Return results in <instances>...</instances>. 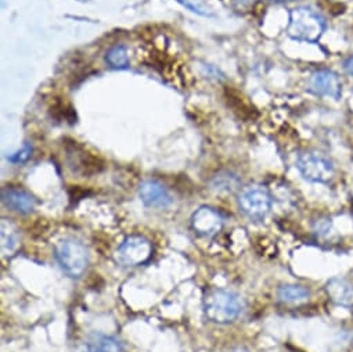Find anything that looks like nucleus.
Instances as JSON below:
<instances>
[{"instance_id":"obj_1","label":"nucleus","mask_w":353,"mask_h":352,"mask_svg":"<svg viewBox=\"0 0 353 352\" xmlns=\"http://www.w3.org/2000/svg\"><path fill=\"white\" fill-rule=\"evenodd\" d=\"M243 309L241 297L230 290L214 289L204 298V313L212 323L229 324L241 315Z\"/></svg>"},{"instance_id":"obj_2","label":"nucleus","mask_w":353,"mask_h":352,"mask_svg":"<svg viewBox=\"0 0 353 352\" xmlns=\"http://www.w3.org/2000/svg\"><path fill=\"white\" fill-rule=\"evenodd\" d=\"M325 20L317 12L307 8H296L290 12L288 35L298 42L316 43L325 31Z\"/></svg>"},{"instance_id":"obj_3","label":"nucleus","mask_w":353,"mask_h":352,"mask_svg":"<svg viewBox=\"0 0 353 352\" xmlns=\"http://www.w3.org/2000/svg\"><path fill=\"white\" fill-rule=\"evenodd\" d=\"M56 258L60 268L74 279L81 277L89 265L86 247L75 239H63L56 246Z\"/></svg>"},{"instance_id":"obj_4","label":"nucleus","mask_w":353,"mask_h":352,"mask_svg":"<svg viewBox=\"0 0 353 352\" xmlns=\"http://www.w3.org/2000/svg\"><path fill=\"white\" fill-rule=\"evenodd\" d=\"M240 211L252 221L265 219L272 210V195L262 185H251L241 190L237 199Z\"/></svg>"},{"instance_id":"obj_5","label":"nucleus","mask_w":353,"mask_h":352,"mask_svg":"<svg viewBox=\"0 0 353 352\" xmlns=\"http://www.w3.org/2000/svg\"><path fill=\"white\" fill-rule=\"evenodd\" d=\"M296 166L303 179L313 184H327L334 176L332 161L319 151H306L301 154Z\"/></svg>"},{"instance_id":"obj_6","label":"nucleus","mask_w":353,"mask_h":352,"mask_svg":"<svg viewBox=\"0 0 353 352\" xmlns=\"http://www.w3.org/2000/svg\"><path fill=\"white\" fill-rule=\"evenodd\" d=\"M151 243L143 236H128L117 248V260L122 266H139L150 260Z\"/></svg>"},{"instance_id":"obj_7","label":"nucleus","mask_w":353,"mask_h":352,"mask_svg":"<svg viewBox=\"0 0 353 352\" xmlns=\"http://www.w3.org/2000/svg\"><path fill=\"white\" fill-rule=\"evenodd\" d=\"M309 90L316 96L339 100L342 96V82L336 72L331 70H319L309 79Z\"/></svg>"},{"instance_id":"obj_8","label":"nucleus","mask_w":353,"mask_h":352,"mask_svg":"<svg viewBox=\"0 0 353 352\" xmlns=\"http://www.w3.org/2000/svg\"><path fill=\"white\" fill-rule=\"evenodd\" d=\"M193 231L203 237H212L223 228V217L212 207L203 206L196 210L190 219Z\"/></svg>"},{"instance_id":"obj_9","label":"nucleus","mask_w":353,"mask_h":352,"mask_svg":"<svg viewBox=\"0 0 353 352\" xmlns=\"http://www.w3.org/2000/svg\"><path fill=\"white\" fill-rule=\"evenodd\" d=\"M139 197L150 208H166L173 202L169 190L157 179L143 181L139 186Z\"/></svg>"},{"instance_id":"obj_10","label":"nucleus","mask_w":353,"mask_h":352,"mask_svg":"<svg viewBox=\"0 0 353 352\" xmlns=\"http://www.w3.org/2000/svg\"><path fill=\"white\" fill-rule=\"evenodd\" d=\"M2 203L12 211L20 214H31L35 208V199L21 188H3Z\"/></svg>"},{"instance_id":"obj_11","label":"nucleus","mask_w":353,"mask_h":352,"mask_svg":"<svg viewBox=\"0 0 353 352\" xmlns=\"http://www.w3.org/2000/svg\"><path fill=\"white\" fill-rule=\"evenodd\" d=\"M325 291L331 301H334L338 305L349 306L353 305V284L342 277H334L331 279L327 286Z\"/></svg>"},{"instance_id":"obj_12","label":"nucleus","mask_w":353,"mask_h":352,"mask_svg":"<svg viewBox=\"0 0 353 352\" xmlns=\"http://www.w3.org/2000/svg\"><path fill=\"white\" fill-rule=\"evenodd\" d=\"M77 352H123L118 338L107 334H96L83 342Z\"/></svg>"},{"instance_id":"obj_13","label":"nucleus","mask_w":353,"mask_h":352,"mask_svg":"<svg viewBox=\"0 0 353 352\" xmlns=\"http://www.w3.org/2000/svg\"><path fill=\"white\" fill-rule=\"evenodd\" d=\"M277 297L283 302L296 304L306 301L310 297V291L301 284H283L277 289Z\"/></svg>"},{"instance_id":"obj_14","label":"nucleus","mask_w":353,"mask_h":352,"mask_svg":"<svg viewBox=\"0 0 353 352\" xmlns=\"http://www.w3.org/2000/svg\"><path fill=\"white\" fill-rule=\"evenodd\" d=\"M105 61L110 67L117 70H123L129 66L128 50L123 45H115L105 53Z\"/></svg>"},{"instance_id":"obj_15","label":"nucleus","mask_w":353,"mask_h":352,"mask_svg":"<svg viewBox=\"0 0 353 352\" xmlns=\"http://www.w3.org/2000/svg\"><path fill=\"white\" fill-rule=\"evenodd\" d=\"M19 244V232L16 226L8 219L2 221V251L12 253Z\"/></svg>"},{"instance_id":"obj_16","label":"nucleus","mask_w":353,"mask_h":352,"mask_svg":"<svg viewBox=\"0 0 353 352\" xmlns=\"http://www.w3.org/2000/svg\"><path fill=\"white\" fill-rule=\"evenodd\" d=\"M32 153H34V147L30 143H26L19 151L9 155L8 159L13 164H23V162H27L32 157Z\"/></svg>"},{"instance_id":"obj_17","label":"nucleus","mask_w":353,"mask_h":352,"mask_svg":"<svg viewBox=\"0 0 353 352\" xmlns=\"http://www.w3.org/2000/svg\"><path fill=\"white\" fill-rule=\"evenodd\" d=\"M178 2L183 6V8H186L188 10H190V12H193V13H196V14H199V16H204V17H211V14L210 13H207V12H204L201 8H199V6H196L194 3H192L190 0H178Z\"/></svg>"},{"instance_id":"obj_18","label":"nucleus","mask_w":353,"mask_h":352,"mask_svg":"<svg viewBox=\"0 0 353 352\" xmlns=\"http://www.w3.org/2000/svg\"><path fill=\"white\" fill-rule=\"evenodd\" d=\"M343 70L346 71L347 75H350L353 78V56H349L347 59H345L343 61Z\"/></svg>"},{"instance_id":"obj_19","label":"nucleus","mask_w":353,"mask_h":352,"mask_svg":"<svg viewBox=\"0 0 353 352\" xmlns=\"http://www.w3.org/2000/svg\"><path fill=\"white\" fill-rule=\"evenodd\" d=\"M255 2V0H234V5L237 9H243L245 6H250Z\"/></svg>"},{"instance_id":"obj_20","label":"nucleus","mask_w":353,"mask_h":352,"mask_svg":"<svg viewBox=\"0 0 353 352\" xmlns=\"http://www.w3.org/2000/svg\"><path fill=\"white\" fill-rule=\"evenodd\" d=\"M276 2H283V0H276Z\"/></svg>"}]
</instances>
